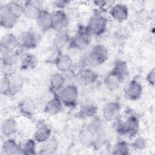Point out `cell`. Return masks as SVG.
<instances>
[{"instance_id": "cell-2", "label": "cell", "mask_w": 155, "mask_h": 155, "mask_svg": "<svg viewBox=\"0 0 155 155\" xmlns=\"http://www.w3.org/2000/svg\"><path fill=\"white\" fill-rule=\"evenodd\" d=\"M116 129L122 136L129 137H134L137 134L139 129V120L135 116H131L125 122L117 123Z\"/></svg>"}, {"instance_id": "cell-32", "label": "cell", "mask_w": 155, "mask_h": 155, "mask_svg": "<svg viewBox=\"0 0 155 155\" xmlns=\"http://www.w3.org/2000/svg\"><path fill=\"white\" fill-rule=\"evenodd\" d=\"M36 141L35 139H30L26 140L21 145V153L22 154L30 155L36 153Z\"/></svg>"}, {"instance_id": "cell-31", "label": "cell", "mask_w": 155, "mask_h": 155, "mask_svg": "<svg viewBox=\"0 0 155 155\" xmlns=\"http://www.w3.org/2000/svg\"><path fill=\"white\" fill-rule=\"evenodd\" d=\"M87 128L91 131L96 137L101 136L104 131V124L99 118L93 119L88 125Z\"/></svg>"}, {"instance_id": "cell-36", "label": "cell", "mask_w": 155, "mask_h": 155, "mask_svg": "<svg viewBox=\"0 0 155 155\" xmlns=\"http://www.w3.org/2000/svg\"><path fill=\"white\" fill-rule=\"evenodd\" d=\"M131 145L135 150H143L147 148V142L143 137H138L134 140Z\"/></svg>"}, {"instance_id": "cell-28", "label": "cell", "mask_w": 155, "mask_h": 155, "mask_svg": "<svg viewBox=\"0 0 155 155\" xmlns=\"http://www.w3.org/2000/svg\"><path fill=\"white\" fill-rule=\"evenodd\" d=\"M19 57L15 51H7L2 53L1 63L3 67H13L17 62Z\"/></svg>"}, {"instance_id": "cell-18", "label": "cell", "mask_w": 155, "mask_h": 155, "mask_svg": "<svg viewBox=\"0 0 155 155\" xmlns=\"http://www.w3.org/2000/svg\"><path fill=\"white\" fill-rule=\"evenodd\" d=\"M18 90V86L12 84L7 76H4L1 79L0 91L3 95H12Z\"/></svg>"}, {"instance_id": "cell-33", "label": "cell", "mask_w": 155, "mask_h": 155, "mask_svg": "<svg viewBox=\"0 0 155 155\" xmlns=\"http://www.w3.org/2000/svg\"><path fill=\"white\" fill-rule=\"evenodd\" d=\"M41 151L45 154H51L56 151L58 148V142L54 138L50 137L48 140L42 143Z\"/></svg>"}, {"instance_id": "cell-19", "label": "cell", "mask_w": 155, "mask_h": 155, "mask_svg": "<svg viewBox=\"0 0 155 155\" xmlns=\"http://www.w3.org/2000/svg\"><path fill=\"white\" fill-rule=\"evenodd\" d=\"M1 130L5 136L15 134L18 131V124L16 120L12 117L5 119L1 124Z\"/></svg>"}, {"instance_id": "cell-1", "label": "cell", "mask_w": 155, "mask_h": 155, "mask_svg": "<svg viewBox=\"0 0 155 155\" xmlns=\"http://www.w3.org/2000/svg\"><path fill=\"white\" fill-rule=\"evenodd\" d=\"M91 36L86 26H81L71 39L70 45L73 48L79 50H85L91 43Z\"/></svg>"}, {"instance_id": "cell-15", "label": "cell", "mask_w": 155, "mask_h": 155, "mask_svg": "<svg viewBox=\"0 0 155 155\" xmlns=\"http://www.w3.org/2000/svg\"><path fill=\"white\" fill-rule=\"evenodd\" d=\"M42 10L33 1H27L24 4L23 15L29 19H35L38 18Z\"/></svg>"}, {"instance_id": "cell-16", "label": "cell", "mask_w": 155, "mask_h": 155, "mask_svg": "<svg viewBox=\"0 0 155 155\" xmlns=\"http://www.w3.org/2000/svg\"><path fill=\"white\" fill-rule=\"evenodd\" d=\"M98 78L97 73L90 68L84 69L79 72V80L80 82L85 85L94 83Z\"/></svg>"}, {"instance_id": "cell-37", "label": "cell", "mask_w": 155, "mask_h": 155, "mask_svg": "<svg viewBox=\"0 0 155 155\" xmlns=\"http://www.w3.org/2000/svg\"><path fill=\"white\" fill-rule=\"evenodd\" d=\"M146 80L148 82V83L152 85H154V82H155V69L154 68H153L147 74L146 77Z\"/></svg>"}, {"instance_id": "cell-3", "label": "cell", "mask_w": 155, "mask_h": 155, "mask_svg": "<svg viewBox=\"0 0 155 155\" xmlns=\"http://www.w3.org/2000/svg\"><path fill=\"white\" fill-rule=\"evenodd\" d=\"M107 26V21L105 18L100 13L96 12L91 16L86 27L91 35L99 36L105 32Z\"/></svg>"}, {"instance_id": "cell-9", "label": "cell", "mask_w": 155, "mask_h": 155, "mask_svg": "<svg viewBox=\"0 0 155 155\" xmlns=\"http://www.w3.org/2000/svg\"><path fill=\"white\" fill-rule=\"evenodd\" d=\"M125 95L131 101L139 99L142 94V86L137 80L130 81L125 88Z\"/></svg>"}, {"instance_id": "cell-7", "label": "cell", "mask_w": 155, "mask_h": 155, "mask_svg": "<svg viewBox=\"0 0 155 155\" xmlns=\"http://www.w3.org/2000/svg\"><path fill=\"white\" fill-rule=\"evenodd\" d=\"M19 17L8 10L5 6L1 7L0 24L2 27L6 29L13 28L17 23Z\"/></svg>"}, {"instance_id": "cell-20", "label": "cell", "mask_w": 155, "mask_h": 155, "mask_svg": "<svg viewBox=\"0 0 155 155\" xmlns=\"http://www.w3.org/2000/svg\"><path fill=\"white\" fill-rule=\"evenodd\" d=\"M97 107L91 103L82 105L77 113V117L81 119H86L93 117L97 113Z\"/></svg>"}, {"instance_id": "cell-35", "label": "cell", "mask_w": 155, "mask_h": 155, "mask_svg": "<svg viewBox=\"0 0 155 155\" xmlns=\"http://www.w3.org/2000/svg\"><path fill=\"white\" fill-rule=\"evenodd\" d=\"M5 6L8 10L18 17H20L24 13V5H22L18 2L12 1Z\"/></svg>"}, {"instance_id": "cell-8", "label": "cell", "mask_w": 155, "mask_h": 155, "mask_svg": "<svg viewBox=\"0 0 155 155\" xmlns=\"http://www.w3.org/2000/svg\"><path fill=\"white\" fill-rule=\"evenodd\" d=\"M68 24L67 15L63 10H57L52 13V28L56 31L65 30Z\"/></svg>"}, {"instance_id": "cell-25", "label": "cell", "mask_w": 155, "mask_h": 155, "mask_svg": "<svg viewBox=\"0 0 155 155\" xmlns=\"http://www.w3.org/2000/svg\"><path fill=\"white\" fill-rule=\"evenodd\" d=\"M96 137L91 131L87 127L83 129L79 134V139L81 143L86 147H90L94 145Z\"/></svg>"}, {"instance_id": "cell-23", "label": "cell", "mask_w": 155, "mask_h": 155, "mask_svg": "<svg viewBox=\"0 0 155 155\" xmlns=\"http://www.w3.org/2000/svg\"><path fill=\"white\" fill-rule=\"evenodd\" d=\"M105 87L111 91L118 89L122 83L121 79L111 71L105 77L104 81Z\"/></svg>"}, {"instance_id": "cell-39", "label": "cell", "mask_w": 155, "mask_h": 155, "mask_svg": "<svg viewBox=\"0 0 155 155\" xmlns=\"http://www.w3.org/2000/svg\"><path fill=\"white\" fill-rule=\"evenodd\" d=\"M94 3L96 4V5H100V6H104L106 4L107 2L106 1H94Z\"/></svg>"}, {"instance_id": "cell-29", "label": "cell", "mask_w": 155, "mask_h": 155, "mask_svg": "<svg viewBox=\"0 0 155 155\" xmlns=\"http://www.w3.org/2000/svg\"><path fill=\"white\" fill-rule=\"evenodd\" d=\"M64 76L59 73H53L50 78V85L53 91H58L61 89L65 84Z\"/></svg>"}, {"instance_id": "cell-6", "label": "cell", "mask_w": 155, "mask_h": 155, "mask_svg": "<svg viewBox=\"0 0 155 155\" xmlns=\"http://www.w3.org/2000/svg\"><path fill=\"white\" fill-rule=\"evenodd\" d=\"M41 39L40 35L35 31L30 30L21 34L19 38L20 45L28 50L35 48L39 44Z\"/></svg>"}, {"instance_id": "cell-13", "label": "cell", "mask_w": 155, "mask_h": 155, "mask_svg": "<svg viewBox=\"0 0 155 155\" xmlns=\"http://www.w3.org/2000/svg\"><path fill=\"white\" fill-rule=\"evenodd\" d=\"M36 21L39 29L45 32L52 28V13L46 10H42Z\"/></svg>"}, {"instance_id": "cell-5", "label": "cell", "mask_w": 155, "mask_h": 155, "mask_svg": "<svg viewBox=\"0 0 155 155\" xmlns=\"http://www.w3.org/2000/svg\"><path fill=\"white\" fill-rule=\"evenodd\" d=\"M78 95L79 92L76 86L70 84L62 90L59 97L64 105L67 107H73L76 104Z\"/></svg>"}, {"instance_id": "cell-30", "label": "cell", "mask_w": 155, "mask_h": 155, "mask_svg": "<svg viewBox=\"0 0 155 155\" xmlns=\"http://www.w3.org/2000/svg\"><path fill=\"white\" fill-rule=\"evenodd\" d=\"M19 111L25 116L31 117L35 112V104L29 99H24L19 105Z\"/></svg>"}, {"instance_id": "cell-17", "label": "cell", "mask_w": 155, "mask_h": 155, "mask_svg": "<svg viewBox=\"0 0 155 155\" xmlns=\"http://www.w3.org/2000/svg\"><path fill=\"white\" fill-rule=\"evenodd\" d=\"M63 108V103L59 97L55 96L50 99L45 105L44 112L51 115L59 113Z\"/></svg>"}, {"instance_id": "cell-14", "label": "cell", "mask_w": 155, "mask_h": 155, "mask_svg": "<svg viewBox=\"0 0 155 155\" xmlns=\"http://www.w3.org/2000/svg\"><path fill=\"white\" fill-rule=\"evenodd\" d=\"M55 65L59 71L67 72L71 70L73 66V61L68 54H60L55 60Z\"/></svg>"}, {"instance_id": "cell-11", "label": "cell", "mask_w": 155, "mask_h": 155, "mask_svg": "<svg viewBox=\"0 0 155 155\" xmlns=\"http://www.w3.org/2000/svg\"><path fill=\"white\" fill-rule=\"evenodd\" d=\"M110 14L114 21L122 22L128 18V9L127 6L124 4H116L111 8Z\"/></svg>"}, {"instance_id": "cell-21", "label": "cell", "mask_w": 155, "mask_h": 155, "mask_svg": "<svg viewBox=\"0 0 155 155\" xmlns=\"http://www.w3.org/2000/svg\"><path fill=\"white\" fill-rule=\"evenodd\" d=\"M2 151L4 154L7 155L22 154L21 145L18 144L16 142L12 139H8L3 143Z\"/></svg>"}, {"instance_id": "cell-12", "label": "cell", "mask_w": 155, "mask_h": 155, "mask_svg": "<svg viewBox=\"0 0 155 155\" xmlns=\"http://www.w3.org/2000/svg\"><path fill=\"white\" fill-rule=\"evenodd\" d=\"M19 40L13 33L4 35L1 40V48L2 51H15L19 45Z\"/></svg>"}, {"instance_id": "cell-10", "label": "cell", "mask_w": 155, "mask_h": 155, "mask_svg": "<svg viewBox=\"0 0 155 155\" xmlns=\"http://www.w3.org/2000/svg\"><path fill=\"white\" fill-rule=\"evenodd\" d=\"M120 106L116 102H108L103 108L102 116L105 120L108 122L116 121L119 117Z\"/></svg>"}, {"instance_id": "cell-27", "label": "cell", "mask_w": 155, "mask_h": 155, "mask_svg": "<svg viewBox=\"0 0 155 155\" xmlns=\"http://www.w3.org/2000/svg\"><path fill=\"white\" fill-rule=\"evenodd\" d=\"M38 64V60L36 56L31 53H27L22 58L21 68L24 70H32L35 68Z\"/></svg>"}, {"instance_id": "cell-24", "label": "cell", "mask_w": 155, "mask_h": 155, "mask_svg": "<svg viewBox=\"0 0 155 155\" xmlns=\"http://www.w3.org/2000/svg\"><path fill=\"white\" fill-rule=\"evenodd\" d=\"M116 74L123 81L128 76V68L126 62L124 61H117L116 62L113 69L111 70Z\"/></svg>"}, {"instance_id": "cell-26", "label": "cell", "mask_w": 155, "mask_h": 155, "mask_svg": "<svg viewBox=\"0 0 155 155\" xmlns=\"http://www.w3.org/2000/svg\"><path fill=\"white\" fill-rule=\"evenodd\" d=\"M70 36L65 30L59 31L53 39V45L56 48L61 49L70 44Z\"/></svg>"}, {"instance_id": "cell-4", "label": "cell", "mask_w": 155, "mask_h": 155, "mask_svg": "<svg viewBox=\"0 0 155 155\" xmlns=\"http://www.w3.org/2000/svg\"><path fill=\"white\" fill-rule=\"evenodd\" d=\"M108 58L107 48L102 44L94 45L87 55L88 62L93 65H99L104 64Z\"/></svg>"}, {"instance_id": "cell-22", "label": "cell", "mask_w": 155, "mask_h": 155, "mask_svg": "<svg viewBox=\"0 0 155 155\" xmlns=\"http://www.w3.org/2000/svg\"><path fill=\"white\" fill-rule=\"evenodd\" d=\"M51 134V130L49 127L46 125H42L38 127L34 133V139L38 142L42 143L48 140Z\"/></svg>"}, {"instance_id": "cell-38", "label": "cell", "mask_w": 155, "mask_h": 155, "mask_svg": "<svg viewBox=\"0 0 155 155\" xmlns=\"http://www.w3.org/2000/svg\"><path fill=\"white\" fill-rule=\"evenodd\" d=\"M70 1H63V0H59V1H54L53 4L54 7H56L59 10H62L65 6H67L69 4Z\"/></svg>"}, {"instance_id": "cell-34", "label": "cell", "mask_w": 155, "mask_h": 155, "mask_svg": "<svg viewBox=\"0 0 155 155\" xmlns=\"http://www.w3.org/2000/svg\"><path fill=\"white\" fill-rule=\"evenodd\" d=\"M112 154L114 155L129 154V147L127 143L124 140H119L117 142L113 147Z\"/></svg>"}]
</instances>
